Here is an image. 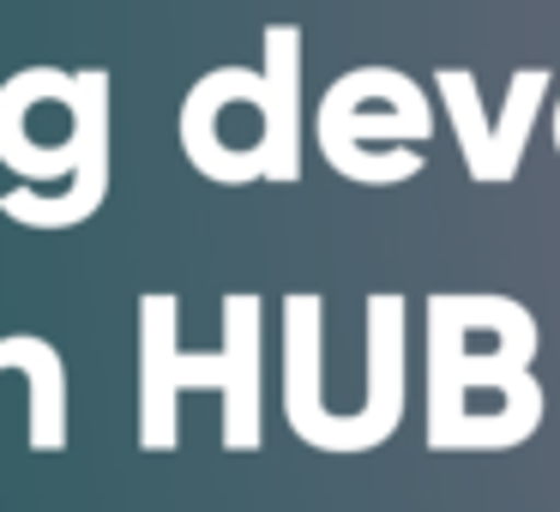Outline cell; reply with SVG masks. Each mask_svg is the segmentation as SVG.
Masks as SVG:
<instances>
[{"mask_svg": "<svg viewBox=\"0 0 560 512\" xmlns=\"http://www.w3.org/2000/svg\"><path fill=\"white\" fill-rule=\"evenodd\" d=\"M536 319L494 290L428 295V452L524 446L548 398L530 374Z\"/></svg>", "mask_w": 560, "mask_h": 512, "instance_id": "obj_1", "label": "cell"}, {"mask_svg": "<svg viewBox=\"0 0 560 512\" xmlns=\"http://www.w3.org/2000/svg\"><path fill=\"white\" fill-rule=\"evenodd\" d=\"M115 79L103 67H19L0 85V163L31 182L0 194V218L25 230H73L97 218L115 163Z\"/></svg>", "mask_w": 560, "mask_h": 512, "instance_id": "obj_2", "label": "cell"}, {"mask_svg": "<svg viewBox=\"0 0 560 512\" xmlns=\"http://www.w3.org/2000/svg\"><path fill=\"white\" fill-rule=\"evenodd\" d=\"M182 302L175 290L139 295V446L175 452L182 446V392H218L223 398V446L259 452L266 446V386H259V331L266 302L259 290L223 295V350L218 356H182L175 344Z\"/></svg>", "mask_w": 560, "mask_h": 512, "instance_id": "obj_3", "label": "cell"}, {"mask_svg": "<svg viewBox=\"0 0 560 512\" xmlns=\"http://www.w3.org/2000/svg\"><path fill=\"white\" fill-rule=\"evenodd\" d=\"M182 151L206 182H266V79L259 67H211L182 97Z\"/></svg>", "mask_w": 560, "mask_h": 512, "instance_id": "obj_4", "label": "cell"}, {"mask_svg": "<svg viewBox=\"0 0 560 512\" xmlns=\"http://www.w3.org/2000/svg\"><path fill=\"white\" fill-rule=\"evenodd\" d=\"M314 139L326 163H343L355 146H422L434 139V103L404 67H355L326 85Z\"/></svg>", "mask_w": 560, "mask_h": 512, "instance_id": "obj_5", "label": "cell"}, {"mask_svg": "<svg viewBox=\"0 0 560 512\" xmlns=\"http://www.w3.org/2000/svg\"><path fill=\"white\" fill-rule=\"evenodd\" d=\"M434 91L446 97V115H452V133H458V151H464L470 182L506 187L512 175H518V163H524L530 127H536V115H542L555 79H548V67H518V73H512V85H506L500 115L482 109V91H476L470 67H440Z\"/></svg>", "mask_w": 560, "mask_h": 512, "instance_id": "obj_6", "label": "cell"}, {"mask_svg": "<svg viewBox=\"0 0 560 512\" xmlns=\"http://www.w3.org/2000/svg\"><path fill=\"white\" fill-rule=\"evenodd\" d=\"M302 25L259 31V79H266V182L302 175Z\"/></svg>", "mask_w": 560, "mask_h": 512, "instance_id": "obj_7", "label": "cell"}, {"mask_svg": "<svg viewBox=\"0 0 560 512\" xmlns=\"http://www.w3.org/2000/svg\"><path fill=\"white\" fill-rule=\"evenodd\" d=\"M31 374V446L37 452H61L67 446V362L49 338L19 331L0 338V374Z\"/></svg>", "mask_w": 560, "mask_h": 512, "instance_id": "obj_8", "label": "cell"}, {"mask_svg": "<svg viewBox=\"0 0 560 512\" xmlns=\"http://www.w3.org/2000/svg\"><path fill=\"white\" fill-rule=\"evenodd\" d=\"M548 133H555V151H560V97H555V115H548Z\"/></svg>", "mask_w": 560, "mask_h": 512, "instance_id": "obj_9", "label": "cell"}]
</instances>
